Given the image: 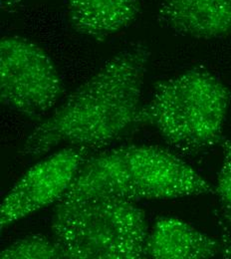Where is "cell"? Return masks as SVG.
<instances>
[{
  "label": "cell",
  "instance_id": "7",
  "mask_svg": "<svg viewBox=\"0 0 231 259\" xmlns=\"http://www.w3.org/2000/svg\"><path fill=\"white\" fill-rule=\"evenodd\" d=\"M157 20L193 38L231 37V0H163Z\"/></svg>",
  "mask_w": 231,
  "mask_h": 259
},
{
  "label": "cell",
  "instance_id": "1",
  "mask_svg": "<svg viewBox=\"0 0 231 259\" xmlns=\"http://www.w3.org/2000/svg\"><path fill=\"white\" fill-rule=\"evenodd\" d=\"M149 47L135 42L114 55L26 139L22 156L39 158L63 146L105 150L142 125Z\"/></svg>",
  "mask_w": 231,
  "mask_h": 259
},
{
  "label": "cell",
  "instance_id": "6",
  "mask_svg": "<svg viewBox=\"0 0 231 259\" xmlns=\"http://www.w3.org/2000/svg\"><path fill=\"white\" fill-rule=\"evenodd\" d=\"M91 154L84 148L65 147L35 163L3 198L1 229L57 203Z\"/></svg>",
  "mask_w": 231,
  "mask_h": 259
},
{
  "label": "cell",
  "instance_id": "4",
  "mask_svg": "<svg viewBox=\"0 0 231 259\" xmlns=\"http://www.w3.org/2000/svg\"><path fill=\"white\" fill-rule=\"evenodd\" d=\"M51 227L67 259L146 257L149 235L146 214L132 201L118 198L58 201Z\"/></svg>",
  "mask_w": 231,
  "mask_h": 259
},
{
  "label": "cell",
  "instance_id": "8",
  "mask_svg": "<svg viewBox=\"0 0 231 259\" xmlns=\"http://www.w3.org/2000/svg\"><path fill=\"white\" fill-rule=\"evenodd\" d=\"M221 244L192 225L171 217L160 218L149 231L146 257L154 259L213 258Z\"/></svg>",
  "mask_w": 231,
  "mask_h": 259
},
{
  "label": "cell",
  "instance_id": "3",
  "mask_svg": "<svg viewBox=\"0 0 231 259\" xmlns=\"http://www.w3.org/2000/svg\"><path fill=\"white\" fill-rule=\"evenodd\" d=\"M230 102L228 87L196 67L157 84L141 122L156 128L174 149L198 153L222 143Z\"/></svg>",
  "mask_w": 231,
  "mask_h": 259
},
{
  "label": "cell",
  "instance_id": "10",
  "mask_svg": "<svg viewBox=\"0 0 231 259\" xmlns=\"http://www.w3.org/2000/svg\"><path fill=\"white\" fill-rule=\"evenodd\" d=\"M1 259H67L66 254L53 237L41 234L19 238L0 252Z\"/></svg>",
  "mask_w": 231,
  "mask_h": 259
},
{
  "label": "cell",
  "instance_id": "5",
  "mask_svg": "<svg viewBox=\"0 0 231 259\" xmlns=\"http://www.w3.org/2000/svg\"><path fill=\"white\" fill-rule=\"evenodd\" d=\"M64 92L62 79L49 55L19 36L0 41L1 103L19 114L39 120Z\"/></svg>",
  "mask_w": 231,
  "mask_h": 259
},
{
  "label": "cell",
  "instance_id": "2",
  "mask_svg": "<svg viewBox=\"0 0 231 259\" xmlns=\"http://www.w3.org/2000/svg\"><path fill=\"white\" fill-rule=\"evenodd\" d=\"M212 193L208 182L173 153L158 146L128 145L90 156L59 201L118 198L136 202Z\"/></svg>",
  "mask_w": 231,
  "mask_h": 259
},
{
  "label": "cell",
  "instance_id": "11",
  "mask_svg": "<svg viewBox=\"0 0 231 259\" xmlns=\"http://www.w3.org/2000/svg\"><path fill=\"white\" fill-rule=\"evenodd\" d=\"M221 144L223 162L218 174L214 193L218 196L223 218L231 226V140H225Z\"/></svg>",
  "mask_w": 231,
  "mask_h": 259
},
{
  "label": "cell",
  "instance_id": "9",
  "mask_svg": "<svg viewBox=\"0 0 231 259\" xmlns=\"http://www.w3.org/2000/svg\"><path fill=\"white\" fill-rule=\"evenodd\" d=\"M68 9L74 30L103 41L132 23L140 0H68Z\"/></svg>",
  "mask_w": 231,
  "mask_h": 259
}]
</instances>
